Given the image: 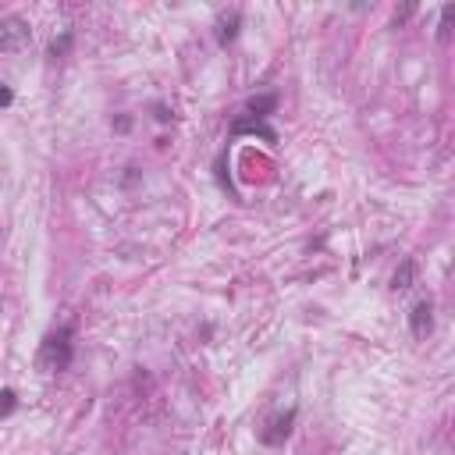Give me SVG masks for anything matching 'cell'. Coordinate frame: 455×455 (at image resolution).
Wrapping results in <instances>:
<instances>
[{"label":"cell","instance_id":"6da1fadb","mask_svg":"<svg viewBox=\"0 0 455 455\" xmlns=\"http://www.w3.org/2000/svg\"><path fill=\"white\" fill-rule=\"evenodd\" d=\"M39 363H43L46 370H68V363H72V327H61L57 334H50V338L43 341Z\"/></svg>","mask_w":455,"mask_h":455},{"label":"cell","instance_id":"7a4b0ae2","mask_svg":"<svg viewBox=\"0 0 455 455\" xmlns=\"http://www.w3.org/2000/svg\"><path fill=\"white\" fill-rule=\"evenodd\" d=\"M29 43H32L29 22H22L18 15H11V18L0 22V53H18V50H25Z\"/></svg>","mask_w":455,"mask_h":455},{"label":"cell","instance_id":"3957f363","mask_svg":"<svg viewBox=\"0 0 455 455\" xmlns=\"http://www.w3.org/2000/svg\"><path fill=\"white\" fill-rule=\"evenodd\" d=\"M292 423H296V409H289L284 416H274V420L267 423V430H260V441H263V444H281L284 437L292 434Z\"/></svg>","mask_w":455,"mask_h":455},{"label":"cell","instance_id":"277c9868","mask_svg":"<svg viewBox=\"0 0 455 455\" xmlns=\"http://www.w3.org/2000/svg\"><path fill=\"white\" fill-rule=\"evenodd\" d=\"M430 327H434V306H430V299H420L409 313V331H413V338H427Z\"/></svg>","mask_w":455,"mask_h":455},{"label":"cell","instance_id":"5b68a950","mask_svg":"<svg viewBox=\"0 0 455 455\" xmlns=\"http://www.w3.org/2000/svg\"><path fill=\"white\" fill-rule=\"evenodd\" d=\"M232 132L235 136H260V139H267V143H274V128L270 125H263L260 118H235V125H232Z\"/></svg>","mask_w":455,"mask_h":455},{"label":"cell","instance_id":"8992f818","mask_svg":"<svg viewBox=\"0 0 455 455\" xmlns=\"http://www.w3.org/2000/svg\"><path fill=\"white\" fill-rule=\"evenodd\" d=\"M413 274H416V263H413V260H406L402 267L395 270V281H391V289H395V292H406V289H413Z\"/></svg>","mask_w":455,"mask_h":455},{"label":"cell","instance_id":"52a82bcc","mask_svg":"<svg viewBox=\"0 0 455 455\" xmlns=\"http://www.w3.org/2000/svg\"><path fill=\"white\" fill-rule=\"evenodd\" d=\"M239 11H232V15H228V18H220V32H217V39H220V46H228V43H232L235 39V32H239Z\"/></svg>","mask_w":455,"mask_h":455},{"label":"cell","instance_id":"ba28073f","mask_svg":"<svg viewBox=\"0 0 455 455\" xmlns=\"http://www.w3.org/2000/svg\"><path fill=\"white\" fill-rule=\"evenodd\" d=\"M274 103H277V96H260V100H249V110H253V118H267V110H274Z\"/></svg>","mask_w":455,"mask_h":455},{"label":"cell","instance_id":"9c48e42d","mask_svg":"<svg viewBox=\"0 0 455 455\" xmlns=\"http://www.w3.org/2000/svg\"><path fill=\"white\" fill-rule=\"evenodd\" d=\"M11 413H15V391L4 388L0 391V416H11Z\"/></svg>","mask_w":455,"mask_h":455},{"label":"cell","instance_id":"30bf717a","mask_svg":"<svg viewBox=\"0 0 455 455\" xmlns=\"http://www.w3.org/2000/svg\"><path fill=\"white\" fill-rule=\"evenodd\" d=\"M68 46H72V36L65 32V36H61V43H57V39H53V46H50V57H61V53H65Z\"/></svg>","mask_w":455,"mask_h":455},{"label":"cell","instance_id":"8fae6325","mask_svg":"<svg viewBox=\"0 0 455 455\" xmlns=\"http://www.w3.org/2000/svg\"><path fill=\"white\" fill-rule=\"evenodd\" d=\"M11 100H15V96H11V89H8V86H0V107H8Z\"/></svg>","mask_w":455,"mask_h":455}]
</instances>
